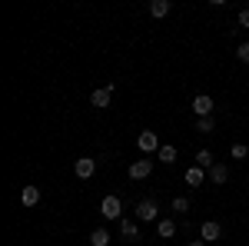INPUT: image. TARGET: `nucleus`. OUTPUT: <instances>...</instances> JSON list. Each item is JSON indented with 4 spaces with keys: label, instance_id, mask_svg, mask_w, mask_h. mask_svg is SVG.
Returning a JSON list of instances; mask_svg holds the SVG:
<instances>
[{
    "label": "nucleus",
    "instance_id": "f257e3e1",
    "mask_svg": "<svg viewBox=\"0 0 249 246\" xmlns=\"http://www.w3.org/2000/svg\"><path fill=\"white\" fill-rule=\"evenodd\" d=\"M136 147H140V150L146 153V156H150V153H160V147H163V143H160V133H153V130H143L140 136H136Z\"/></svg>",
    "mask_w": 249,
    "mask_h": 246
},
{
    "label": "nucleus",
    "instance_id": "f03ea898",
    "mask_svg": "<svg viewBox=\"0 0 249 246\" xmlns=\"http://www.w3.org/2000/svg\"><path fill=\"white\" fill-rule=\"evenodd\" d=\"M133 213H136V223H153L160 209H156V200H140Z\"/></svg>",
    "mask_w": 249,
    "mask_h": 246
},
{
    "label": "nucleus",
    "instance_id": "7ed1b4c3",
    "mask_svg": "<svg viewBox=\"0 0 249 246\" xmlns=\"http://www.w3.org/2000/svg\"><path fill=\"white\" fill-rule=\"evenodd\" d=\"M100 213H103V220H120V216H123V203H120V196H103Z\"/></svg>",
    "mask_w": 249,
    "mask_h": 246
},
{
    "label": "nucleus",
    "instance_id": "20e7f679",
    "mask_svg": "<svg viewBox=\"0 0 249 246\" xmlns=\"http://www.w3.org/2000/svg\"><path fill=\"white\" fill-rule=\"evenodd\" d=\"M110 100H113V83H107V87L93 90V96H90V103L100 107V110H107V107H110Z\"/></svg>",
    "mask_w": 249,
    "mask_h": 246
},
{
    "label": "nucleus",
    "instance_id": "39448f33",
    "mask_svg": "<svg viewBox=\"0 0 249 246\" xmlns=\"http://www.w3.org/2000/svg\"><path fill=\"white\" fill-rule=\"evenodd\" d=\"M93 170H96V160H93V156H80L77 163H73V173H77L80 180H90Z\"/></svg>",
    "mask_w": 249,
    "mask_h": 246
},
{
    "label": "nucleus",
    "instance_id": "423d86ee",
    "mask_svg": "<svg viewBox=\"0 0 249 246\" xmlns=\"http://www.w3.org/2000/svg\"><path fill=\"white\" fill-rule=\"evenodd\" d=\"M193 114L196 116H213V96L210 94H199L193 100Z\"/></svg>",
    "mask_w": 249,
    "mask_h": 246
},
{
    "label": "nucleus",
    "instance_id": "0eeeda50",
    "mask_svg": "<svg viewBox=\"0 0 249 246\" xmlns=\"http://www.w3.org/2000/svg\"><path fill=\"white\" fill-rule=\"evenodd\" d=\"M150 170H153V160H136L130 163V180H146Z\"/></svg>",
    "mask_w": 249,
    "mask_h": 246
},
{
    "label": "nucleus",
    "instance_id": "6e6552de",
    "mask_svg": "<svg viewBox=\"0 0 249 246\" xmlns=\"http://www.w3.org/2000/svg\"><path fill=\"white\" fill-rule=\"evenodd\" d=\"M219 233H223V227H219L216 220H206V223L199 227V236H203L206 243H216V240H219Z\"/></svg>",
    "mask_w": 249,
    "mask_h": 246
},
{
    "label": "nucleus",
    "instance_id": "1a4fd4ad",
    "mask_svg": "<svg viewBox=\"0 0 249 246\" xmlns=\"http://www.w3.org/2000/svg\"><path fill=\"white\" fill-rule=\"evenodd\" d=\"M206 176H210V183H216V187H223V183L230 180V167H226V163H213V170L206 173Z\"/></svg>",
    "mask_w": 249,
    "mask_h": 246
},
{
    "label": "nucleus",
    "instance_id": "9d476101",
    "mask_svg": "<svg viewBox=\"0 0 249 246\" xmlns=\"http://www.w3.org/2000/svg\"><path fill=\"white\" fill-rule=\"evenodd\" d=\"M146 10H150V17H153V20H163L173 10V3H170V0H150V7H146Z\"/></svg>",
    "mask_w": 249,
    "mask_h": 246
},
{
    "label": "nucleus",
    "instance_id": "9b49d317",
    "mask_svg": "<svg viewBox=\"0 0 249 246\" xmlns=\"http://www.w3.org/2000/svg\"><path fill=\"white\" fill-rule=\"evenodd\" d=\"M120 233H123V240L136 243V240H140V223H136V220H120Z\"/></svg>",
    "mask_w": 249,
    "mask_h": 246
},
{
    "label": "nucleus",
    "instance_id": "f8f14e48",
    "mask_svg": "<svg viewBox=\"0 0 249 246\" xmlns=\"http://www.w3.org/2000/svg\"><path fill=\"white\" fill-rule=\"evenodd\" d=\"M183 180H186L190 187H203V183H206V170H203V167H190V170L183 173Z\"/></svg>",
    "mask_w": 249,
    "mask_h": 246
},
{
    "label": "nucleus",
    "instance_id": "ddd939ff",
    "mask_svg": "<svg viewBox=\"0 0 249 246\" xmlns=\"http://www.w3.org/2000/svg\"><path fill=\"white\" fill-rule=\"evenodd\" d=\"M20 203H23V207H37L40 203V187H23L20 189Z\"/></svg>",
    "mask_w": 249,
    "mask_h": 246
},
{
    "label": "nucleus",
    "instance_id": "4468645a",
    "mask_svg": "<svg viewBox=\"0 0 249 246\" xmlns=\"http://www.w3.org/2000/svg\"><path fill=\"white\" fill-rule=\"evenodd\" d=\"M156 160H160V163H166V167H170V163H176V147H173V143H163V147H160V153H156Z\"/></svg>",
    "mask_w": 249,
    "mask_h": 246
},
{
    "label": "nucleus",
    "instance_id": "2eb2a0df",
    "mask_svg": "<svg viewBox=\"0 0 249 246\" xmlns=\"http://www.w3.org/2000/svg\"><path fill=\"white\" fill-rule=\"evenodd\" d=\"M156 236H160V240L176 236V223H173V220H160V223H156Z\"/></svg>",
    "mask_w": 249,
    "mask_h": 246
},
{
    "label": "nucleus",
    "instance_id": "dca6fc26",
    "mask_svg": "<svg viewBox=\"0 0 249 246\" xmlns=\"http://www.w3.org/2000/svg\"><path fill=\"white\" fill-rule=\"evenodd\" d=\"M193 160H196V167H203L206 173H210V170H213V163H216L210 150H196V156H193Z\"/></svg>",
    "mask_w": 249,
    "mask_h": 246
},
{
    "label": "nucleus",
    "instance_id": "f3484780",
    "mask_svg": "<svg viewBox=\"0 0 249 246\" xmlns=\"http://www.w3.org/2000/svg\"><path fill=\"white\" fill-rule=\"evenodd\" d=\"M90 246H110V233L107 229H93L90 233Z\"/></svg>",
    "mask_w": 249,
    "mask_h": 246
},
{
    "label": "nucleus",
    "instance_id": "a211bd4d",
    "mask_svg": "<svg viewBox=\"0 0 249 246\" xmlns=\"http://www.w3.org/2000/svg\"><path fill=\"white\" fill-rule=\"evenodd\" d=\"M213 127H216L213 116H199V120H196V133H213Z\"/></svg>",
    "mask_w": 249,
    "mask_h": 246
},
{
    "label": "nucleus",
    "instance_id": "6ab92c4d",
    "mask_svg": "<svg viewBox=\"0 0 249 246\" xmlns=\"http://www.w3.org/2000/svg\"><path fill=\"white\" fill-rule=\"evenodd\" d=\"M230 156H232V160H246V156H249V147H246V143H232V147H230Z\"/></svg>",
    "mask_w": 249,
    "mask_h": 246
},
{
    "label": "nucleus",
    "instance_id": "aec40b11",
    "mask_svg": "<svg viewBox=\"0 0 249 246\" xmlns=\"http://www.w3.org/2000/svg\"><path fill=\"white\" fill-rule=\"evenodd\" d=\"M173 213H190V200L186 196H176L173 200Z\"/></svg>",
    "mask_w": 249,
    "mask_h": 246
},
{
    "label": "nucleus",
    "instance_id": "412c9836",
    "mask_svg": "<svg viewBox=\"0 0 249 246\" xmlns=\"http://www.w3.org/2000/svg\"><path fill=\"white\" fill-rule=\"evenodd\" d=\"M236 57L243 60V63H249V43H239V47H236Z\"/></svg>",
    "mask_w": 249,
    "mask_h": 246
},
{
    "label": "nucleus",
    "instance_id": "4be33fe9",
    "mask_svg": "<svg viewBox=\"0 0 249 246\" xmlns=\"http://www.w3.org/2000/svg\"><path fill=\"white\" fill-rule=\"evenodd\" d=\"M239 27H249V10H239V17H236Z\"/></svg>",
    "mask_w": 249,
    "mask_h": 246
},
{
    "label": "nucleus",
    "instance_id": "5701e85b",
    "mask_svg": "<svg viewBox=\"0 0 249 246\" xmlns=\"http://www.w3.org/2000/svg\"><path fill=\"white\" fill-rule=\"evenodd\" d=\"M190 246H210V243H206V240H193Z\"/></svg>",
    "mask_w": 249,
    "mask_h": 246
}]
</instances>
